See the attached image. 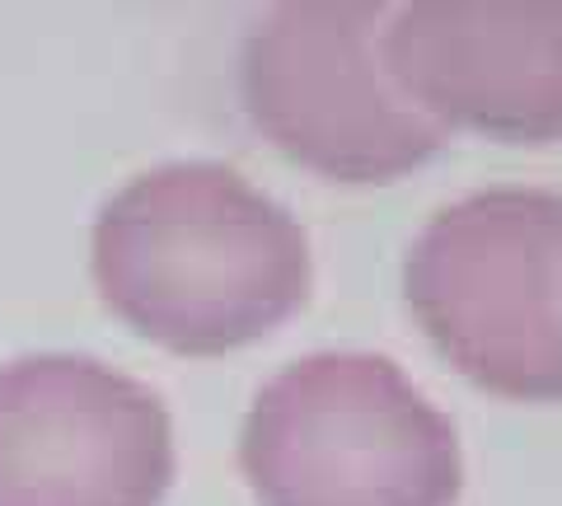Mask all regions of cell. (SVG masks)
Returning a JSON list of instances; mask_svg holds the SVG:
<instances>
[{
	"label": "cell",
	"mask_w": 562,
	"mask_h": 506,
	"mask_svg": "<svg viewBox=\"0 0 562 506\" xmlns=\"http://www.w3.org/2000/svg\"><path fill=\"white\" fill-rule=\"evenodd\" d=\"M394 5L291 0L249 29L239 90L254 127L333 183H390L446 146V127L390 61Z\"/></svg>",
	"instance_id": "cell-4"
},
{
	"label": "cell",
	"mask_w": 562,
	"mask_h": 506,
	"mask_svg": "<svg viewBox=\"0 0 562 506\" xmlns=\"http://www.w3.org/2000/svg\"><path fill=\"white\" fill-rule=\"evenodd\" d=\"M173 427L140 380L94 357L0 366V506H160Z\"/></svg>",
	"instance_id": "cell-5"
},
{
	"label": "cell",
	"mask_w": 562,
	"mask_h": 506,
	"mask_svg": "<svg viewBox=\"0 0 562 506\" xmlns=\"http://www.w3.org/2000/svg\"><path fill=\"white\" fill-rule=\"evenodd\" d=\"M94 282L140 338L216 357L301 310L310 244L301 221L244 173L173 160L103 202Z\"/></svg>",
	"instance_id": "cell-1"
},
{
	"label": "cell",
	"mask_w": 562,
	"mask_h": 506,
	"mask_svg": "<svg viewBox=\"0 0 562 506\" xmlns=\"http://www.w3.org/2000/svg\"><path fill=\"white\" fill-rule=\"evenodd\" d=\"M390 61L446 132L562 142V0L394 5Z\"/></svg>",
	"instance_id": "cell-6"
},
{
	"label": "cell",
	"mask_w": 562,
	"mask_h": 506,
	"mask_svg": "<svg viewBox=\"0 0 562 506\" xmlns=\"http://www.w3.org/2000/svg\"><path fill=\"white\" fill-rule=\"evenodd\" d=\"M262 506H454V423L390 357L314 352L258 390L239 436Z\"/></svg>",
	"instance_id": "cell-2"
},
{
	"label": "cell",
	"mask_w": 562,
	"mask_h": 506,
	"mask_svg": "<svg viewBox=\"0 0 562 506\" xmlns=\"http://www.w3.org/2000/svg\"><path fill=\"white\" fill-rule=\"evenodd\" d=\"M403 291L422 334L479 390L562 398V193L483 188L413 239Z\"/></svg>",
	"instance_id": "cell-3"
}]
</instances>
